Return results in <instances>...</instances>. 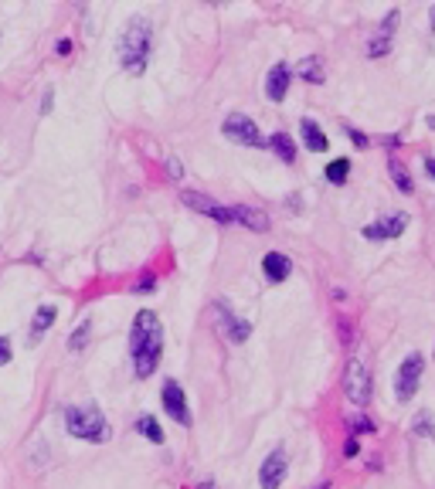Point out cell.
I'll return each mask as SVG.
<instances>
[{"instance_id": "9", "label": "cell", "mask_w": 435, "mask_h": 489, "mask_svg": "<svg viewBox=\"0 0 435 489\" xmlns=\"http://www.w3.org/2000/svg\"><path fill=\"white\" fill-rule=\"evenodd\" d=\"M404 228H408V214L394 211V214H388V217H381V221L364 225V238H367V242H391V238H402Z\"/></svg>"}, {"instance_id": "29", "label": "cell", "mask_w": 435, "mask_h": 489, "mask_svg": "<svg viewBox=\"0 0 435 489\" xmlns=\"http://www.w3.org/2000/svg\"><path fill=\"white\" fill-rule=\"evenodd\" d=\"M154 286H156V279H154V275H143V279L136 282V286H133V289H136V292H150Z\"/></svg>"}, {"instance_id": "35", "label": "cell", "mask_w": 435, "mask_h": 489, "mask_svg": "<svg viewBox=\"0 0 435 489\" xmlns=\"http://www.w3.org/2000/svg\"><path fill=\"white\" fill-rule=\"evenodd\" d=\"M429 21H432V31H435V7H432V11H429Z\"/></svg>"}, {"instance_id": "32", "label": "cell", "mask_w": 435, "mask_h": 489, "mask_svg": "<svg viewBox=\"0 0 435 489\" xmlns=\"http://www.w3.org/2000/svg\"><path fill=\"white\" fill-rule=\"evenodd\" d=\"M425 173L435 181V156H425Z\"/></svg>"}, {"instance_id": "11", "label": "cell", "mask_w": 435, "mask_h": 489, "mask_svg": "<svg viewBox=\"0 0 435 489\" xmlns=\"http://www.w3.org/2000/svg\"><path fill=\"white\" fill-rule=\"evenodd\" d=\"M398 11H388V17L377 24V31L371 34V41H367V58H385L391 51V41H394V24H398Z\"/></svg>"}, {"instance_id": "15", "label": "cell", "mask_w": 435, "mask_h": 489, "mask_svg": "<svg viewBox=\"0 0 435 489\" xmlns=\"http://www.w3.org/2000/svg\"><path fill=\"white\" fill-rule=\"evenodd\" d=\"M262 272L269 282H286L289 279V272H293V262L286 259L282 252H269L262 259Z\"/></svg>"}, {"instance_id": "5", "label": "cell", "mask_w": 435, "mask_h": 489, "mask_svg": "<svg viewBox=\"0 0 435 489\" xmlns=\"http://www.w3.org/2000/svg\"><path fill=\"white\" fill-rule=\"evenodd\" d=\"M421 367H425L421 353H408L402 360V367H398V374H394V397H398L402 404H408V401L415 397V391H419Z\"/></svg>"}, {"instance_id": "10", "label": "cell", "mask_w": 435, "mask_h": 489, "mask_svg": "<svg viewBox=\"0 0 435 489\" xmlns=\"http://www.w3.org/2000/svg\"><path fill=\"white\" fill-rule=\"evenodd\" d=\"M286 473H289V462H286V452L282 448H272L265 456L262 469H259V486L262 489H279L286 483Z\"/></svg>"}, {"instance_id": "4", "label": "cell", "mask_w": 435, "mask_h": 489, "mask_svg": "<svg viewBox=\"0 0 435 489\" xmlns=\"http://www.w3.org/2000/svg\"><path fill=\"white\" fill-rule=\"evenodd\" d=\"M343 394H347V401L354 408H364L371 401V374H367L364 360H358V357H350L347 367H343Z\"/></svg>"}, {"instance_id": "25", "label": "cell", "mask_w": 435, "mask_h": 489, "mask_svg": "<svg viewBox=\"0 0 435 489\" xmlns=\"http://www.w3.org/2000/svg\"><path fill=\"white\" fill-rule=\"evenodd\" d=\"M347 425H350V431H367V435L374 431V421H367L364 414H354V418H350Z\"/></svg>"}, {"instance_id": "6", "label": "cell", "mask_w": 435, "mask_h": 489, "mask_svg": "<svg viewBox=\"0 0 435 489\" xmlns=\"http://www.w3.org/2000/svg\"><path fill=\"white\" fill-rule=\"evenodd\" d=\"M221 133L232 139V143H238V146H265V136L259 133V126H255L245 112H228Z\"/></svg>"}, {"instance_id": "21", "label": "cell", "mask_w": 435, "mask_h": 489, "mask_svg": "<svg viewBox=\"0 0 435 489\" xmlns=\"http://www.w3.org/2000/svg\"><path fill=\"white\" fill-rule=\"evenodd\" d=\"M388 173H391V181H394V187H398L402 194H412V190H415V181H412V173L404 170L402 160H388Z\"/></svg>"}, {"instance_id": "18", "label": "cell", "mask_w": 435, "mask_h": 489, "mask_svg": "<svg viewBox=\"0 0 435 489\" xmlns=\"http://www.w3.org/2000/svg\"><path fill=\"white\" fill-rule=\"evenodd\" d=\"M55 316H58V309H55V306H41V309L34 313V320H31V343H38V340L51 330Z\"/></svg>"}, {"instance_id": "20", "label": "cell", "mask_w": 435, "mask_h": 489, "mask_svg": "<svg viewBox=\"0 0 435 489\" xmlns=\"http://www.w3.org/2000/svg\"><path fill=\"white\" fill-rule=\"evenodd\" d=\"M350 167H354V163H350L347 156H337L333 163H326V170H323L326 183H337V187H340V183H347V177H350Z\"/></svg>"}, {"instance_id": "19", "label": "cell", "mask_w": 435, "mask_h": 489, "mask_svg": "<svg viewBox=\"0 0 435 489\" xmlns=\"http://www.w3.org/2000/svg\"><path fill=\"white\" fill-rule=\"evenodd\" d=\"M265 146H272V150L279 153L282 163H293L296 160V143L289 133H272V139H265Z\"/></svg>"}, {"instance_id": "26", "label": "cell", "mask_w": 435, "mask_h": 489, "mask_svg": "<svg viewBox=\"0 0 435 489\" xmlns=\"http://www.w3.org/2000/svg\"><path fill=\"white\" fill-rule=\"evenodd\" d=\"M343 129H347V136H350V143H354L358 150H367V146H371V139L364 136L360 129H350V126H343Z\"/></svg>"}, {"instance_id": "24", "label": "cell", "mask_w": 435, "mask_h": 489, "mask_svg": "<svg viewBox=\"0 0 435 489\" xmlns=\"http://www.w3.org/2000/svg\"><path fill=\"white\" fill-rule=\"evenodd\" d=\"M89 333H92V323H78V330L72 336H68V350H82L85 343H89Z\"/></svg>"}, {"instance_id": "3", "label": "cell", "mask_w": 435, "mask_h": 489, "mask_svg": "<svg viewBox=\"0 0 435 489\" xmlns=\"http://www.w3.org/2000/svg\"><path fill=\"white\" fill-rule=\"evenodd\" d=\"M65 428H68V435H75L82 442H109V421L106 414L99 412L95 404H75V408H68L65 412Z\"/></svg>"}, {"instance_id": "2", "label": "cell", "mask_w": 435, "mask_h": 489, "mask_svg": "<svg viewBox=\"0 0 435 489\" xmlns=\"http://www.w3.org/2000/svg\"><path fill=\"white\" fill-rule=\"evenodd\" d=\"M150 45H154V28H150V21L133 17V21L126 24L123 38H119V61H123V68L129 75H143L146 58H150Z\"/></svg>"}, {"instance_id": "31", "label": "cell", "mask_w": 435, "mask_h": 489, "mask_svg": "<svg viewBox=\"0 0 435 489\" xmlns=\"http://www.w3.org/2000/svg\"><path fill=\"white\" fill-rule=\"evenodd\" d=\"M55 51H58L62 58H68V55H72V38H62V41L55 45Z\"/></svg>"}, {"instance_id": "1", "label": "cell", "mask_w": 435, "mask_h": 489, "mask_svg": "<svg viewBox=\"0 0 435 489\" xmlns=\"http://www.w3.org/2000/svg\"><path fill=\"white\" fill-rule=\"evenodd\" d=\"M129 353H133V370L136 377H150L160 364L163 353V326L156 320L154 309H140L133 320V333H129Z\"/></svg>"}, {"instance_id": "34", "label": "cell", "mask_w": 435, "mask_h": 489, "mask_svg": "<svg viewBox=\"0 0 435 489\" xmlns=\"http://www.w3.org/2000/svg\"><path fill=\"white\" fill-rule=\"evenodd\" d=\"M198 489H218V486H215V483H201V486H198Z\"/></svg>"}, {"instance_id": "28", "label": "cell", "mask_w": 435, "mask_h": 489, "mask_svg": "<svg viewBox=\"0 0 435 489\" xmlns=\"http://www.w3.org/2000/svg\"><path fill=\"white\" fill-rule=\"evenodd\" d=\"M167 173H171L173 181H181V177H184V167H181V160H177V156H171V160H167Z\"/></svg>"}, {"instance_id": "22", "label": "cell", "mask_w": 435, "mask_h": 489, "mask_svg": "<svg viewBox=\"0 0 435 489\" xmlns=\"http://www.w3.org/2000/svg\"><path fill=\"white\" fill-rule=\"evenodd\" d=\"M136 431H140L143 439H150L154 445H163V428L156 425L154 414H140V418H136Z\"/></svg>"}, {"instance_id": "30", "label": "cell", "mask_w": 435, "mask_h": 489, "mask_svg": "<svg viewBox=\"0 0 435 489\" xmlns=\"http://www.w3.org/2000/svg\"><path fill=\"white\" fill-rule=\"evenodd\" d=\"M4 364H11V343L0 336V367H4Z\"/></svg>"}, {"instance_id": "14", "label": "cell", "mask_w": 435, "mask_h": 489, "mask_svg": "<svg viewBox=\"0 0 435 489\" xmlns=\"http://www.w3.org/2000/svg\"><path fill=\"white\" fill-rule=\"evenodd\" d=\"M232 221H238V225H245L249 231H269V214L259 211V208H245V204H238V208H232Z\"/></svg>"}, {"instance_id": "13", "label": "cell", "mask_w": 435, "mask_h": 489, "mask_svg": "<svg viewBox=\"0 0 435 489\" xmlns=\"http://www.w3.org/2000/svg\"><path fill=\"white\" fill-rule=\"evenodd\" d=\"M218 316H221V323H225V333H228V340H235V343H245V340L252 336V323L232 316V309H228L225 303H218Z\"/></svg>"}, {"instance_id": "16", "label": "cell", "mask_w": 435, "mask_h": 489, "mask_svg": "<svg viewBox=\"0 0 435 489\" xmlns=\"http://www.w3.org/2000/svg\"><path fill=\"white\" fill-rule=\"evenodd\" d=\"M296 72L303 82H310V85H323L326 82V68H323V58L320 55H306V58L296 65Z\"/></svg>"}, {"instance_id": "36", "label": "cell", "mask_w": 435, "mask_h": 489, "mask_svg": "<svg viewBox=\"0 0 435 489\" xmlns=\"http://www.w3.org/2000/svg\"><path fill=\"white\" fill-rule=\"evenodd\" d=\"M313 489H330V483H320V486H313Z\"/></svg>"}, {"instance_id": "8", "label": "cell", "mask_w": 435, "mask_h": 489, "mask_svg": "<svg viewBox=\"0 0 435 489\" xmlns=\"http://www.w3.org/2000/svg\"><path fill=\"white\" fill-rule=\"evenodd\" d=\"M160 401H163V412L171 414L177 425H190V408H187V397H184V387L177 381H163L160 387Z\"/></svg>"}, {"instance_id": "12", "label": "cell", "mask_w": 435, "mask_h": 489, "mask_svg": "<svg viewBox=\"0 0 435 489\" xmlns=\"http://www.w3.org/2000/svg\"><path fill=\"white\" fill-rule=\"evenodd\" d=\"M289 65L286 61H276L272 68H269V75H265V95L272 99V102H282L286 99V92H289Z\"/></svg>"}, {"instance_id": "7", "label": "cell", "mask_w": 435, "mask_h": 489, "mask_svg": "<svg viewBox=\"0 0 435 489\" xmlns=\"http://www.w3.org/2000/svg\"><path fill=\"white\" fill-rule=\"evenodd\" d=\"M181 200H184L190 211L204 214V217H211V221H218V225H232V208H225V204L211 200L208 194H201V190H181Z\"/></svg>"}, {"instance_id": "33", "label": "cell", "mask_w": 435, "mask_h": 489, "mask_svg": "<svg viewBox=\"0 0 435 489\" xmlns=\"http://www.w3.org/2000/svg\"><path fill=\"white\" fill-rule=\"evenodd\" d=\"M425 126H429V129H435V116H425Z\"/></svg>"}, {"instance_id": "23", "label": "cell", "mask_w": 435, "mask_h": 489, "mask_svg": "<svg viewBox=\"0 0 435 489\" xmlns=\"http://www.w3.org/2000/svg\"><path fill=\"white\" fill-rule=\"evenodd\" d=\"M412 431L421 435V439H435V418L432 412H419V418L412 421Z\"/></svg>"}, {"instance_id": "17", "label": "cell", "mask_w": 435, "mask_h": 489, "mask_svg": "<svg viewBox=\"0 0 435 489\" xmlns=\"http://www.w3.org/2000/svg\"><path fill=\"white\" fill-rule=\"evenodd\" d=\"M299 133H303V143H306V150H310V153H326L330 139L323 136V129H320V126H316L313 119H303V122H299Z\"/></svg>"}, {"instance_id": "27", "label": "cell", "mask_w": 435, "mask_h": 489, "mask_svg": "<svg viewBox=\"0 0 435 489\" xmlns=\"http://www.w3.org/2000/svg\"><path fill=\"white\" fill-rule=\"evenodd\" d=\"M354 456H360V442L350 435V439L343 442V458H354Z\"/></svg>"}]
</instances>
